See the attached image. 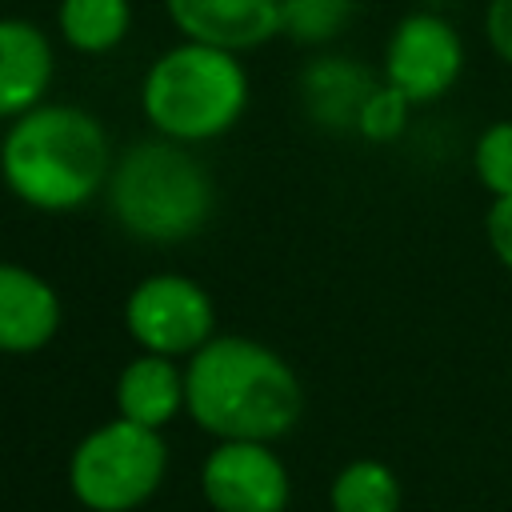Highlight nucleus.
I'll return each mask as SVG.
<instances>
[{
  "mask_svg": "<svg viewBox=\"0 0 512 512\" xmlns=\"http://www.w3.org/2000/svg\"><path fill=\"white\" fill-rule=\"evenodd\" d=\"M360 0H280V36L300 48H328L356 20Z\"/></svg>",
  "mask_w": 512,
  "mask_h": 512,
  "instance_id": "obj_16",
  "label": "nucleus"
},
{
  "mask_svg": "<svg viewBox=\"0 0 512 512\" xmlns=\"http://www.w3.org/2000/svg\"><path fill=\"white\" fill-rule=\"evenodd\" d=\"M464 76V36L440 8L404 12L380 52V80L412 108L444 100Z\"/></svg>",
  "mask_w": 512,
  "mask_h": 512,
  "instance_id": "obj_7",
  "label": "nucleus"
},
{
  "mask_svg": "<svg viewBox=\"0 0 512 512\" xmlns=\"http://www.w3.org/2000/svg\"><path fill=\"white\" fill-rule=\"evenodd\" d=\"M116 416L144 424V428H164L172 424L184 404H188V388H184V368L172 356H156V352H140L132 356L120 372H116Z\"/></svg>",
  "mask_w": 512,
  "mask_h": 512,
  "instance_id": "obj_13",
  "label": "nucleus"
},
{
  "mask_svg": "<svg viewBox=\"0 0 512 512\" xmlns=\"http://www.w3.org/2000/svg\"><path fill=\"white\" fill-rule=\"evenodd\" d=\"M104 208L112 224L140 244H184L216 212V180L188 144L148 136L116 152Z\"/></svg>",
  "mask_w": 512,
  "mask_h": 512,
  "instance_id": "obj_3",
  "label": "nucleus"
},
{
  "mask_svg": "<svg viewBox=\"0 0 512 512\" xmlns=\"http://www.w3.org/2000/svg\"><path fill=\"white\" fill-rule=\"evenodd\" d=\"M56 80L52 36L28 16H0V120L40 108Z\"/></svg>",
  "mask_w": 512,
  "mask_h": 512,
  "instance_id": "obj_12",
  "label": "nucleus"
},
{
  "mask_svg": "<svg viewBox=\"0 0 512 512\" xmlns=\"http://www.w3.org/2000/svg\"><path fill=\"white\" fill-rule=\"evenodd\" d=\"M64 324V300L48 276L28 264L0 260V352L32 356L56 340Z\"/></svg>",
  "mask_w": 512,
  "mask_h": 512,
  "instance_id": "obj_10",
  "label": "nucleus"
},
{
  "mask_svg": "<svg viewBox=\"0 0 512 512\" xmlns=\"http://www.w3.org/2000/svg\"><path fill=\"white\" fill-rule=\"evenodd\" d=\"M380 84L376 72H368L356 56H340V52H320L304 64L296 92H300V108L304 116L332 136H356V120L364 100L372 96V88Z\"/></svg>",
  "mask_w": 512,
  "mask_h": 512,
  "instance_id": "obj_11",
  "label": "nucleus"
},
{
  "mask_svg": "<svg viewBox=\"0 0 512 512\" xmlns=\"http://www.w3.org/2000/svg\"><path fill=\"white\" fill-rule=\"evenodd\" d=\"M112 140L96 112L64 100L8 120L0 136V180L32 212L64 216L104 196L112 172Z\"/></svg>",
  "mask_w": 512,
  "mask_h": 512,
  "instance_id": "obj_2",
  "label": "nucleus"
},
{
  "mask_svg": "<svg viewBox=\"0 0 512 512\" xmlns=\"http://www.w3.org/2000/svg\"><path fill=\"white\" fill-rule=\"evenodd\" d=\"M212 512H288L292 480L268 440H216L200 464Z\"/></svg>",
  "mask_w": 512,
  "mask_h": 512,
  "instance_id": "obj_8",
  "label": "nucleus"
},
{
  "mask_svg": "<svg viewBox=\"0 0 512 512\" xmlns=\"http://www.w3.org/2000/svg\"><path fill=\"white\" fill-rule=\"evenodd\" d=\"M472 176L488 200L512 196V116L492 120L472 140Z\"/></svg>",
  "mask_w": 512,
  "mask_h": 512,
  "instance_id": "obj_17",
  "label": "nucleus"
},
{
  "mask_svg": "<svg viewBox=\"0 0 512 512\" xmlns=\"http://www.w3.org/2000/svg\"><path fill=\"white\" fill-rule=\"evenodd\" d=\"M56 32L80 56H108L132 32V0H60Z\"/></svg>",
  "mask_w": 512,
  "mask_h": 512,
  "instance_id": "obj_14",
  "label": "nucleus"
},
{
  "mask_svg": "<svg viewBox=\"0 0 512 512\" xmlns=\"http://www.w3.org/2000/svg\"><path fill=\"white\" fill-rule=\"evenodd\" d=\"M484 44L500 64L512 68V0H488L484 4Z\"/></svg>",
  "mask_w": 512,
  "mask_h": 512,
  "instance_id": "obj_20",
  "label": "nucleus"
},
{
  "mask_svg": "<svg viewBox=\"0 0 512 512\" xmlns=\"http://www.w3.org/2000/svg\"><path fill=\"white\" fill-rule=\"evenodd\" d=\"M180 40L252 52L280 36V0H164Z\"/></svg>",
  "mask_w": 512,
  "mask_h": 512,
  "instance_id": "obj_9",
  "label": "nucleus"
},
{
  "mask_svg": "<svg viewBox=\"0 0 512 512\" xmlns=\"http://www.w3.org/2000/svg\"><path fill=\"white\" fill-rule=\"evenodd\" d=\"M400 504H404L400 476L376 456L348 460L328 488L332 512H400Z\"/></svg>",
  "mask_w": 512,
  "mask_h": 512,
  "instance_id": "obj_15",
  "label": "nucleus"
},
{
  "mask_svg": "<svg viewBox=\"0 0 512 512\" xmlns=\"http://www.w3.org/2000/svg\"><path fill=\"white\" fill-rule=\"evenodd\" d=\"M252 100V76L240 52L176 40L140 76V116L152 136L200 148L228 136Z\"/></svg>",
  "mask_w": 512,
  "mask_h": 512,
  "instance_id": "obj_4",
  "label": "nucleus"
},
{
  "mask_svg": "<svg viewBox=\"0 0 512 512\" xmlns=\"http://www.w3.org/2000/svg\"><path fill=\"white\" fill-rule=\"evenodd\" d=\"M412 112H416V108H412L396 88H388V84L380 80V84L372 88V96L364 100V108H360L356 136L368 140V144H392V140L404 136Z\"/></svg>",
  "mask_w": 512,
  "mask_h": 512,
  "instance_id": "obj_18",
  "label": "nucleus"
},
{
  "mask_svg": "<svg viewBox=\"0 0 512 512\" xmlns=\"http://www.w3.org/2000/svg\"><path fill=\"white\" fill-rule=\"evenodd\" d=\"M164 472V436L124 416L84 432L68 456V488L88 512H136L160 492Z\"/></svg>",
  "mask_w": 512,
  "mask_h": 512,
  "instance_id": "obj_5",
  "label": "nucleus"
},
{
  "mask_svg": "<svg viewBox=\"0 0 512 512\" xmlns=\"http://www.w3.org/2000/svg\"><path fill=\"white\" fill-rule=\"evenodd\" d=\"M184 388L196 428L212 440H280L304 416L296 368L264 340L216 332L184 364Z\"/></svg>",
  "mask_w": 512,
  "mask_h": 512,
  "instance_id": "obj_1",
  "label": "nucleus"
},
{
  "mask_svg": "<svg viewBox=\"0 0 512 512\" xmlns=\"http://www.w3.org/2000/svg\"><path fill=\"white\" fill-rule=\"evenodd\" d=\"M484 240H488V252L496 256V264H500L504 272H512V196L488 200V212H484Z\"/></svg>",
  "mask_w": 512,
  "mask_h": 512,
  "instance_id": "obj_19",
  "label": "nucleus"
},
{
  "mask_svg": "<svg viewBox=\"0 0 512 512\" xmlns=\"http://www.w3.org/2000/svg\"><path fill=\"white\" fill-rule=\"evenodd\" d=\"M124 332L140 352L188 360L216 336V304L196 276L148 272L124 296Z\"/></svg>",
  "mask_w": 512,
  "mask_h": 512,
  "instance_id": "obj_6",
  "label": "nucleus"
}]
</instances>
